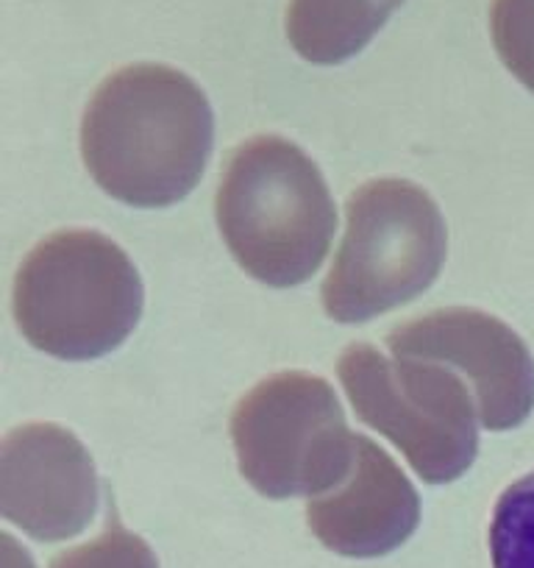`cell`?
Masks as SVG:
<instances>
[{
    "mask_svg": "<svg viewBox=\"0 0 534 568\" xmlns=\"http://www.w3.org/2000/svg\"><path fill=\"white\" fill-rule=\"evenodd\" d=\"M487 538L493 568H534V471L501 494Z\"/></svg>",
    "mask_w": 534,
    "mask_h": 568,
    "instance_id": "obj_11",
    "label": "cell"
},
{
    "mask_svg": "<svg viewBox=\"0 0 534 568\" xmlns=\"http://www.w3.org/2000/svg\"><path fill=\"white\" fill-rule=\"evenodd\" d=\"M215 114L204 90L167 64L109 75L81 120V156L97 187L129 206L187 199L209 165Z\"/></svg>",
    "mask_w": 534,
    "mask_h": 568,
    "instance_id": "obj_1",
    "label": "cell"
},
{
    "mask_svg": "<svg viewBox=\"0 0 534 568\" xmlns=\"http://www.w3.org/2000/svg\"><path fill=\"white\" fill-rule=\"evenodd\" d=\"M51 568H160V560L140 535L120 524L117 513L109 510L106 529L90 544L53 557Z\"/></svg>",
    "mask_w": 534,
    "mask_h": 568,
    "instance_id": "obj_12",
    "label": "cell"
},
{
    "mask_svg": "<svg viewBox=\"0 0 534 568\" xmlns=\"http://www.w3.org/2000/svg\"><path fill=\"white\" fill-rule=\"evenodd\" d=\"M337 376L359 418L404 452L423 483H454L473 466L482 420L460 374L434 359H390L370 343H353Z\"/></svg>",
    "mask_w": 534,
    "mask_h": 568,
    "instance_id": "obj_5",
    "label": "cell"
},
{
    "mask_svg": "<svg viewBox=\"0 0 534 568\" xmlns=\"http://www.w3.org/2000/svg\"><path fill=\"white\" fill-rule=\"evenodd\" d=\"M101 499L86 446L59 424L12 429L0 452V510L34 540H68L92 521Z\"/></svg>",
    "mask_w": 534,
    "mask_h": 568,
    "instance_id": "obj_8",
    "label": "cell"
},
{
    "mask_svg": "<svg viewBox=\"0 0 534 568\" xmlns=\"http://www.w3.org/2000/svg\"><path fill=\"white\" fill-rule=\"evenodd\" d=\"M392 357L440 359L473 382L479 420L490 433L515 429L534 409V357L526 343L479 310H440L387 335Z\"/></svg>",
    "mask_w": 534,
    "mask_h": 568,
    "instance_id": "obj_7",
    "label": "cell"
},
{
    "mask_svg": "<svg viewBox=\"0 0 534 568\" xmlns=\"http://www.w3.org/2000/svg\"><path fill=\"white\" fill-rule=\"evenodd\" d=\"M449 254L445 217L404 179L362 184L346 204V237L324 282V313L362 324L427 293Z\"/></svg>",
    "mask_w": 534,
    "mask_h": 568,
    "instance_id": "obj_4",
    "label": "cell"
},
{
    "mask_svg": "<svg viewBox=\"0 0 534 568\" xmlns=\"http://www.w3.org/2000/svg\"><path fill=\"white\" fill-rule=\"evenodd\" d=\"M490 31L504 68L534 92V0H493Z\"/></svg>",
    "mask_w": 534,
    "mask_h": 568,
    "instance_id": "obj_13",
    "label": "cell"
},
{
    "mask_svg": "<svg viewBox=\"0 0 534 568\" xmlns=\"http://www.w3.org/2000/svg\"><path fill=\"white\" fill-rule=\"evenodd\" d=\"M215 212L237 265L267 287L307 282L337 232L324 173L285 136H254L234 151Z\"/></svg>",
    "mask_w": 534,
    "mask_h": 568,
    "instance_id": "obj_2",
    "label": "cell"
},
{
    "mask_svg": "<svg viewBox=\"0 0 534 568\" xmlns=\"http://www.w3.org/2000/svg\"><path fill=\"white\" fill-rule=\"evenodd\" d=\"M14 321L59 359H95L137 329L143 278L123 248L92 229H62L31 248L14 278Z\"/></svg>",
    "mask_w": 534,
    "mask_h": 568,
    "instance_id": "obj_3",
    "label": "cell"
},
{
    "mask_svg": "<svg viewBox=\"0 0 534 568\" xmlns=\"http://www.w3.org/2000/svg\"><path fill=\"white\" fill-rule=\"evenodd\" d=\"M239 474L267 499L324 496L346 483L357 435L331 385L285 371L245 393L232 413Z\"/></svg>",
    "mask_w": 534,
    "mask_h": 568,
    "instance_id": "obj_6",
    "label": "cell"
},
{
    "mask_svg": "<svg viewBox=\"0 0 534 568\" xmlns=\"http://www.w3.org/2000/svg\"><path fill=\"white\" fill-rule=\"evenodd\" d=\"M421 521V499L390 455L357 435L346 483L307 505L315 538L342 557H381L407 544Z\"/></svg>",
    "mask_w": 534,
    "mask_h": 568,
    "instance_id": "obj_9",
    "label": "cell"
},
{
    "mask_svg": "<svg viewBox=\"0 0 534 568\" xmlns=\"http://www.w3.org/2000/svg\"><path fill=\"white\" fill-rule=\"evenodd\" d=\"M404 0H290L287 40L312 64H340L357 57Z\"/></svg>",
    "mask_w": 534,
    "mask_h": 568,
    "instance_id": "obj_10",
    "label": "cell"
}]
</instances>
